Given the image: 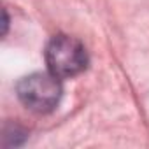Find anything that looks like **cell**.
I'll return each mask as SVG.
<instances>
[{
    "label": "cell",
    "mask_w": 149,
    "mask_h": 149,
    "mask_svg": "<svg viewBox=\"0 0 149 149\" xmlns=\"http://www.w3.org/2000/svg\"><path fill=\"white\" fill-rule=\"evenodd\" d=\"M46 65L51 74H54L60 79L76 77L81 72L86 70L90 58L86 53V47L81 40L70 35L58 33L54 35L44 51Z\"/></svg>",
    "instance_id": "2"
},
{
    "label": "cell",
    "mask_w": 149,
    "mask_h": 149,
    "mask_svg": "<svg viewBox=\"0 0 149 149\" xmlns=\"http://www.w3.org/2000/svg\"><path fill=\"white\" fill-rule=\"evenodd\" d=\"M61 79L54 74L47 72H33L25 76L16 84V95L19 102L37 114H47L56 109L61 100Z\"/></svg>",
    "instance_id": "1"
},
{
    "label": "cell",
    "mask_w": 149,
    "mask_h": 149,
    "mask_svg": "<svg viewBox=\"0 0 149 149\" xmlns=\"http://www.w3.org/2000/svg\"><path fill=\"white\" fill-rule=\"evenodd\" d=\"M28 139V132L19 126V125H6L4 126V137H2V146L4 147H19L25 144Z\"/></svg>",
    "instance_id": "3"
}]
</instances>
